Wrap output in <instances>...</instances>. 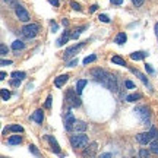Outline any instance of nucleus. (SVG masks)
Wrapping results in <instances>:
<instances>
[{
  "instance_id": "nucleus-17",
  "label": "nucleus",
  "mask_w": 158,
  "mask_h": 158,
  "mask_svg": "<svg viewBox=\"0 0 158 158\" xmlns=\"http://www.w3.org/2000/svg\"><path fill=\"white\" fill-rule=\"evenodd\" d=\"M126 41H127V35L124 34V32H118V34L116 35V38H114V43H116V44H118V45L124 44Z\"/></svg>"
},
{
  "instance_id": "nucleus-20",
  "label": "nucleus",
  "mask_w": 158,
  "mask_h": 158,
  "mask_svg": "<svg viewBox=\"0 0 158 158\" xmlns=\"http://www.w3.org/2000/svg\"><path fill=\"white\" fill-rule=\"evenodd\" d=\"M12 48H13L15 51L23 50V48H25V43H23V41H21V40H15V41L12 43Z\"/></svg>"
},
{
  "instance_id": "nucleus-23",
  "label": "nucleus",
  "mask_w": 158,
  "mask_h": 158,
  "mask_svg": "<svg viewBox=\"0 0 158 158\" xmlns=\"http://www.w3.org/2000/svg\"><path fill=\"white\" fill-rule=\"evenodd\" d=\"M141 94H138V92H135V94H130V95H127L124 100L127 102H135V101H138V100H141Z\"/></svg>"
},
{
  "instance_id": "nucleus-49",
  "label": "nucleus",
  "mask_w": 158,
  "mask_h": 158,
  "mask_svg": "<svg viewBox=\"0 0 158 158\" xmlns=\"http://www.w3.org/2000/svg\"><path fill=\"white\" fill-rule=\"evenodd\" d=\"M6 76H7V75H6V72H2V73H0V79H2V81H5Z\"/></svg>"
},
{
  "instance_id": "nucleus-2",
  "label": "nucleus",
  "mask_w": 158,
  "mask_h": 158,
  "mask_svg": "<svg viewBox=\"0 0 158 158\" xmlns=\"http://www.w3.org/2000/svg\"><path fill=\"white\" fill-rule=\"evenodd\" d=\"M91 75H92V78L95 79L97 82L102 84L104 86L108 85V81H110V76H111V73H108L107 70H104V69H101V68L92 69V70H91Z\"/></svg>"
},
{
  "instance_id": "nucleus-39",
  "label": "nucleus",
  "mask_w": 158,
  "mask_h": 158,
  "mask_svg": "<svg viewBox=\"0 0 158 158\" xmlns=\"http://www.w3.org/2000/svg\"><path fill=\"white\" fill-rule=\"evenodd\" d=\"M70 6H72V9H75V10H81V5H79V3H76V2H72V3H70Z\"/></svg>"
},
{
  "instance_id": "nucleus-47",
  "label": "nucleus",
  "mask_w": 158,
  "mask_h": 158,
  "mask_svg": "<svg viewBox=\"0 0 158 158\" xmlns=\"http://www.w3.org/2000/svg\"><path fill=\"white\" fill-rule=\"evenodd\" d=\"M110 2H111L113 5H122V3H123V0H110Z\"/></svg>"
},
{
  "instance_id": "nucleus-37",
  "label": "nucleus",
  "mask_w": 158,
  "mask_h": 158,
  "mask_svg": "<svg viewBox=\"0 0 158 158\" xmlns=\"http://www.w3.org/2000/svg\"><path fill=\"white\" fill-rule=\"evenodd\" d=\"M29 151H31V152L34 154V155H37V157H40V152H38V149H37V148L34 147V145H29Z\"/></svg>"
},
{
  "instance_id": "nucleus-51",
  "label": "nucleus",
  "mask_w": 158,
  "mask_h": 158,
  "mask_svg": "<svg viewBox=\"0 0 158 158\" xmlns=\"http://www.w3.org/2000/svg\"><path fill=\"white\" fill-rule=\"evenodd\" d=\"M155 35L158 37V23H155Z\"/></svg>"
},
{
  "instance_id": "nucleus-36",
  "label": "nucleus",
  "mask_w": 158,
  "mask_h": 158,
  "mask_svg": "<svg viewBox=\"0 0 158 158\" xmlns=\"http://www.w3.org/2000/svg\"><path fill=\"white\" fill-rule=\"evenodd\" d=\"M51 101H53V97L48 95V97H47V100H45V104H44L45 108H50L51 107Z\"/></svg>"
},
{
  "instance_id": "nucleus-44",
  "label": "nucleus",
  "mask_w": 158,
  "mask_h": 158,
  "mask_svg": "<svg viewBox=\"0 0 158 158\" xmlns=\"http://www.w3.org/2000/svg\"><path fill=\"white\" fill-rule=\"evenodd\" d=\"M78 64V59H75V60H72V62H69V68H73V66H76Z\"/></svg>"
},
{
  "instance_id": "nucleus-4",
  "label": "nucleus",
  "mask_w": 158,
  "mask_h": 158,
  "mask_svg": "<svg viewBox=\"0 0 158 158\" xmlns=\"http://www.w3.org/2000/svg\"><path fill=\"white\" fill-rule=\"evenodd\" d=\"M64 101L68 102L69 108L79 107V106H81V98H79V95L76 94V91H75V89H69L68 92H66Z\"/></svg>"
},
{
  "instance_id": "nucleus-9",
  "label": "nucleus",
  "mask_w": 158,
  "mask_h": 158,
  "mask_svg": "<svg viewBox=\"0 0 158 158\" xmlns=\"http://www.w3.org/2000/svg\"><path fill=\"white\" fill-rule=\"evenodd\" d=\"M135 139L141 145H148V143H151V142L154 141L152 136H151V133L149 132H143V133H138V135L135 136Z\"/></svg>"
},
{
  "instance_id": "nucleus-8",
  "label": "nucleus",
  "mask_w": 158,
  "mask_h": 158,
  "mask_svg": "<svg viewBox=\"0 0 158 158\" xmlns=\"http://www.w3.org/2000/svg\"><path fill=\"white\" fill-rule=\"evenodd\" d=\"M75 123H76V118H75L73 113L68 110V113H66V117H64V129L70 132V130L75 127Z\"/></svg>"
},
{
  "instance_id": "nucleus-53",
  "label": "nucleus",
  "mask_w": 158,
  "mask_h": 158,
  "mask_svg": "<svg viewBox=\"0 0 158 158\" xmlns=\"http://www.w3.org/2000/svg\"><path fill=\"white\" fill-rule=\"evenodd\" d=\"M5 2H6V0H5Z\"/></svg>"
},
{
  "instance_id": "nucleus-33",
  "label": "nucleus",
  "mask_w": 158,
  "mask_h": 158,
  "mask_svg": "<svg viewBox=\"0 0 158 158\" xmlns=\"http://www.w3.org/2000/svg\"><path fill=\"white\" fill-rule=\"evenodd\" d=\"M7 53H9V48H7L5 44L0 45V54H2V56H7Z\"/></svg>"
},
{
  "instance_id": "nucleus-38",
  "label": "nucleus",
  "mask_w": 158,
  "mask_h": 158,
  "mask_svg": "<svg viewBox=\"0 0 158 158\" xmlns=\"http://www.w3.org/2000/svg\"><path fill=\"white\" fill-rule=\"evenodd\" d=\"M143 2H145V0H132V3H133L136 7H141V6L143 5Z\"/></svg>"
},
{
  "instance_id": "nucleus-15",
  "label": "nucleus",
  "mask_w": 158,
  "mask_h": 158,
  "mask_svg": "<svg viewBox=\"0 0 158 158\" xmlns=\"http://www.w3.org/2000/svg\"><path fill=\"white\" fill-rule=\"evenodd\" d=\"M86 84H88V81H86V79H79L78 82H76V88H75V91H76V94H78V95L82 94V91H84V88L86 86Z\"/></svg>"
},
{
  "instance_id": "nucleus-14",
  "label": "nucleus",
  "mask_w": 158,
  "mask_h": 158,
  "mask_svg": "<svg viewBox=\"0 0 158 158\" xmlns=\"http://www.w3.org/2000/svg\"><path fill=\"white\" fill-rule=\"evenodd\" d=\"M31 118L34 120L35 123L41 124L43 123V120H44V113H43V110H37V111H34L32 116H31Z\"/></svg>"
},
{
  "instance_id": "nucleus-7",
  "label": "nucleus",
  "mask_w": 158,
  "mask_h": 158,
  "mask_svg": "<svg viewBox=\"0 0 158 158\" xmlns=\"http://www.w3.org/2000/svg\"><path fill=\"white\" fill-rule=\"evenodd\" d=\"M97 151H98V143L97 142H91L89 145L84 149L82 155H84V158H95Z\"/></svg>"
},
{
  "instance_id": "nucleus-45",
  "label": "nucleus",
  "mask_w": 158,
  "mask_h": 158,
  "mask_svg": "<svg viewBox=\"0 0 158 158\" xmlns=\"http://www.w3.org/2000/svg\"><path fill=\"white\" fill-rule=\"evenodd\" d=\"M10 84L13 85V86H18V85L21 84V81H18V79H13V81H10Z\"/></svg>"
},
{
  "instance_id": "nucleus-52",
  "label": "nucleus",
  "mask_w": 158,
  "mask_h": 158,
  "mask_svg": "<svg viewBox=\"0 0 158 158\" xmlns=\"http://www.w3.org/2000/svg\"><path fill=\"white\" fill-rule=\"evenodd\" d=\"M2 158H6V157H2Z\"/></svg>"
},
{
  "instance_id": "nucleus-18",
  "label": "nucleus",
  "mask_w": 158,
  "mask_h": 158,
  "mask_svg": "<svg viewBox=\"0 0 158 158\" xmlns=\"http://www.w3.org/2000/svg\"><path fill=\"white\" fill-rule=\"evenodd\" d=\"M145 57H147V53H145V51H133V53L130 54V59H132V60H136V62L145 59Z\"/></svg>"
},
{
  "instance_id": "nucleus-3",
  "label": "nucleus",
  "mask_w": 158,
  "mask_h": 158,
  "mask_svg": "<svg viewBox=\"0 0 158 158\" xmlns=\"http://www.w3.org/2000/svg\"><path fill=\"white\" fill-rule=\"evenodd\" d=\"M21 32H22V35L25 38H34L40 32V25L38 23H28V25L22 27Z\"/></svg>"
},
{
  "instance_id": "nucleus-1",
  "label": "nucleus",
  "mask_w": 158,
  "mask_h": 158,
  "mask_svg": "<svg viewBox=\"0 0 158 158\" xmlns=\"http://www.w3.org/2000/svg\"><path fill=\"white\" fill-rule=\"evenodd\" d=\"M88 136L85 135V133H75V135L70 136V145L75 148V149H85V148L88 147Z\"/></svg>"
},
{
  "instance_id": "nucleus-25",
  "label": "nucleus",
  "mask_w": 158,
  "mask_h": 158,
  "mask_svg": "<svg viewBox=\"0 0 158 158\" xmlns=\"http://www.w3.org/2000/svg\"><path fill=\"white\" fill-rule=\"evenodd\" d=\"M13 79H18V81H22L27 75H25V72H18V70H15V72H12V75H10Z\"/></svg>"
},
{
  "instance_id": "nucleus-32",
  "label": "nucleus",
  "mask_w": 158,
  "mask_h": 158,
  "mask_svg": "<svg viewBox=\"0 0 158 158\" xmlns=\"http://www.w3.org/2000/svg\"><path fill=\"white\" fill-rule=\"evenodd\" d=\"M149 152H151V151H148V149H141V151H139V157L141 158H149Z\"/></svg>"
},
{
  "instance_id": "nucleus-6",
  "label": "nucleus",
  "mask_w": 158,
  "mask_h": 158,
  "mask_svg": "<svg viewBox=\"0 0 158 158\" xmlns=\"http://www.w3.org/2000/svg\"><path fill=\"white\" fill-rule=\"evenodd\" d=\"M15 13H16L18 19L21 21V22H28L29 21V13L27 12V9L21 5H16L15 6Z\"/></svg>"
},
{
  "instance_id": "nucleus-28",
  "label": "nucleus",
  "mask_w": 158,
  "mask_h": 158,
  "mask_svg": "<svg viewBox=\"0 0 158 158\" xmlns=\"http://www.w3.org/2000/svg\"><path fill=\"white\" fill-rule=\"evenodd\" d=\"M149 151L152 154H157L158 155V142L157 141H152L151 143H149Z\"/></svg>"
},
{
  "instance_id": "nucleus-48",
  "label": "nucleus",
  "mask_w": 158,
  "mask_h": 158,
  "mask_svg": "<svg viewBox=\"0 0 158 158\" xmlns=\"http://www.w3.org/2000/svg\"><path fill=\"white\" fill-rule=\"evenodd\" d=\"M51 31H53V32H56L57 31V25L54 22H51Z\"/></svg>"
},
{
  "instance_id": "nucleus-50",
  "label": "nucleus",
  "mask_w": 158,
  "mask_h": 158,
  "mask_svg": "<svg viewBox=\"0 0 158 158\" xmlns=\"http://www.w3.org/2000/svg\"><path fill=\"white\" fill-rule=\"evenodd\" d=\"M62 23H63V25H64V27H68L69 21H68V19H66V18H64V19H63V21H62Z\"/></svg>"
},
{
  "instance_id": "nucleus-42",
  "label": "nucleus",
  "mask_w": 158,
  "mask_h": 158,
  "mask_svg": "<svg viewBox=\"0 0 158 158\" xmlns=\"http://www.w3.org/2000/svg\"><path fill=\"white\" fill-rule=\"evenodd\" d=\"M48 3H50V5H53L54 7H57V6L60 5V2H59V0H48Z\"/></svg>"
},
{
  "instance_id": "nucleus-27",
  "label": "nucleus",
  "mask_w": 158,
  "mask_h": 158,
  "mask_svg": "<svg viewBox=\"0 0 158 158\" xmlns=\"http://www.w3.org/2000/svg\"><path fill=\"white\" fill-rule=\"evenodd\" d=\"M10 98V91L6 89V88H2V100L3 101H7Z\"/></svg>"
},
{
  "instance_id": "nucleus-13",
  "label": "nucleus",
  "mask_w": 158,
  "mask_h": 158,
  "mask_svg": "<svg viewBox=\"0 0 158 158\" xmlns=\"http://www.w3.org/2000/svg\"><path fill=\"white\" fill-rule=\"evenodd\" d=\"M68 79H69V75H60V76H57L56 79H54V85H56L57 88H62L63 85L68 82Z\"/></svg>"
},
{
  "instance_id": "nucleus-35",
  "label": "nucleus",
  "mask_w": 158,
  "mask_h": 158,
  "mask_svg": "<svg viewBox=\"0 0 158 158\" xmlns=\"http://www.w3.org/2000/svg\"><path fill=\"white\" fill-rule=\"evenodd\" d=\"M98 19H100L101 22H104V23H108V22H110V18H108L107 15H100V16H98Z\"/></svg>"
},
{
  "instance_id": "nucleus-43",
  "label": "nucleus",
  "mask_w": 158,
  "mask_h": 158,
  "mask_svg": "<svg viewBox=\"0 0 158 158\" xmlns=\"http://www.w3.org/2000/svg\"><path fill=\"white\" fill-rule=\"evenodd\" d=\"M145 70H147L148 73H154V69L151 68V64H145Z\"/></svg>"
},
{
  "instance_id": "nucleus-22",
  "label": "nucleus",
  "mask_w": 158,
  "mask_h": 158,
  "mask_svg": "<svg viewBox=\"0 0 158 158\" xmlns=\"http://www.w3.org/2000/svg\"><path fill=\"white\" fill-rule=\"evenodd\" d=\"M21 142H22V138H21L19 135H16V136H10V138L7 139V143H9V145H19Z\"/></svg>"
},
{
  "instance_id": "nucleus-29",
  "label": "nucleus",
  "mask_w": 158,
  "mask_h": 158,
  "mask_svg": "<svg viewBox=\"0 0 158 158\" xmlns=\"http://www.w3.org/2000/svg\"><path fill=\"white\" fill-rule=\"evenodd\" d=\"M95 60H97V56H95V54H91V56L85 57L84 60H82V63H84V64H89V63L95 62Z\"/></svg>"
},
{
  "instance_id": "nucleus-5",
  "label": "nucleus",
  "mask_w": 158,
  "mask_h": 158,
  "mask_svg": "<svg viewBox=\"0 0 158 158\" xmlns=\"http://www.w3.org/2000/svg\"><path fill=\"white\" fill-rule=\"evenodd\" d=\"M135 114L139 117V120H141L143 124H148L149 123V117H151V111H149V108L147 107V106H141V107H136L135 110Z\"/></svg>"
},
{
  "instance_id": "nucleus-31",
  "label": "nucleus",
  "mask_w": 158,
  "mask_h": 158,
  "mask_svg": "<svg viewBox=\"0 0 158 158\" xmlns=\"http://www.w3.org/2000/svg\"><path fill=\"white\" fill-rule=\"evenodd\" d=\"M85 28H86V27H82V28H78V29H75L73 32H72V34H70V38H78L79 35L82 34V31H84Z\"/></svg>"
},
{
  "instance_id": "nucleus-46",
  "label": "nucleus",
  "mask_w": 158,
  "mask_h": 158,
  "mask_svg": "<svg viewBox=\"0 0 158 158\" xmlns=\"http://www.w3.org/2000/svg\"><path fill=\"white\" fill-rule=\"evenodd\" d=\"M97 9H98V5H92V6H91V9H89V13H92V12H95Z\"/></svg>"
},
{
  "instance_id": "nucleus-16",
  "label": "nucleus",
  "mask_w": 158,
  "mask_h": 158,
  "mask_svg": "<svg viewBox=\"0 0 158 158\" xmlns=\"http://www.w3.org/2000/svg\"><path fill=\"white\" fill-rule=\"evenodd\" d=\"M86 129H88V124L85 123V122L76 120V123H75V130H76V132H81V133H84Z\"/></svg>"
},
{
  "instance_id": "nucleus-11",
  "label": "nucleus",
  "mask_w": 158,
  "mask_h": 158,
  "mask_svg": "<svg viewBox=\"0 0 158 158\" xmlns=\"http://www.w3.org/2000/svg\"><path fill=\"white\" fill-rule=\"evenodd\" d=\"M45 138H47V141H48V143L51 145V149H53V151H54L56 154H59V155H62V154H60V145L57 143L56 138H54V136H51V135H47Z\"/></svg>"
},
{
  "instance_id": "nucleus-40",
  "label": "nucleus",
  "mask_w": 158,
  "mask_h": 158,
  "mask_svg": "<svg viewBox=\"0 0 158 158\" xmlns=\"http://www.w3.org/2000/svg\"><path fill=\"white\" fill-rule=\"evenodd\" d=\"M0 64H2V66H9V64H12V60H6V59H3V60L0 62Z\"/></svg>"
},
{
  "instance_id": "nucleus-34",
  "label": "nucleus",
  "mask_w": 158,
  "mask_h": 158,
  "mask_svg": "<svg viewBox=\"0 0 158 158\" xmlns=\"http://www.w3.org/2000/svg\"><path fill=\"white\" fill-rule=\"evenodd\" d=\"M124 86H126L127 89H133V88H135V84H133L132 81H124Z\"/></svg>"
},
{
  "instance_id": "nucleus-24",
  "label": "nucleus",
  "mask_w": 158,
  "mask_h": 158,
  "mask_svg": "<svg viewBox=\"0 0 158 158\" xmlns=\"http://www.w3.org/2000/svg\"><path fill=\"white\" fill-rule=\"evenodd\" d=\"M6 130H9V132H16V133H22L23 127L22 126H19V124H12V126H9Z\"/></svg>"
},
{
  "instance_id": "nucleus-12",
  "label": "nucleus",
  "mask_w": 158,
  "mask_h": 158,
  "mask_svg": "<svg viewBox=\"0 0 158 158\" xmlns=\"http://www.w3.org/2000/svg\"><path fill=\"white\" fill-rule=\"evenodd\" d=\"M107 88L111 92H117L118 91V84H117V78L114 76V75H111L110 76V81H108V85H107Z\"/></svg>"
},
{
  "instance_id": "nucleus-19",
  "label": "nucleus",
  "mask_w": 158,
  "mask_h": 158,
  "mask_svg": "<svg viewBox=\"0 0 158 158\" xmlns=\"http://www.w3.org/2000/svg\"><path fill=\"white\" fill-rule=\"evenodd\" d=\"M69 38H70V34H69V31L66 29V31L63 32V37H62V38L57 40V47H62V45H64V43H68Z\"/></svg>"
},
{
  "instance_id": "nucleus-30",
  "label": "nucleus",
  "mask_w": 158,
  "mask_h": 158,
  "mask_svg": "<svg viewBox=\"0 0 158 158\" xmlns=\"http://www.w3.org/2000/svg\"><path fill=\"white\" fill-rule=\"evenodd\" d=\"M148 132L151 133V136H152L154 141H157V138H158V129H157V127H155V126H151Z\"/></svg>"
},
{
  "instance_id": "nucleus-21",
  "label": "nucleus",
  "mask_w": 158,
  "mask_h": 158,
  "mask_svg": "<svg viewBox=\"0 0 158 158\" xmlns=\"http://www.w3.org/2000/svg\"><path fill=\"white\" fill-rule=\"evenodd\" d=\"M130 70H132V72H133V73H135L138 78L141 79V81H142V82H143L145 85H147V86H149V82H148V79H147V76H145V75L141 73V72H139L138 69H130Z\"/></svg>"
},
{
  "instance_id": "nucleus-41",
  "label": "nucleus",
  "mask_w": 158,
  "mask_h": 158,
  "mask_svg": "<svg viewBox=\"0 0 158 158\" xmlns=\"http://www.w3.org/2000/svg\"><path fill=\"white\" fill-rule=\"evenodd\" d=\"M97 158H111V154H110V152H104V154H101V155H98Z\"/></svg>"
},
{
  "instance_id": "nucleus-26",
  "label": "nucleus",
  "mask_w": 158,
  "mask_h": 158,
  "mask_svg": "<svg viewBox=\"0 0 158 158\" xmlns=\"http://www.w3.org/2000/svg\"><path fill=\"white\" fill-rule=\"evenodd\" d=\"M111 62L116 63V64H118V66H126V62H124L122 57H118V56H113V57H111Z\"/></svg>"
},
{
  "instance_id": "nucleus-10",
  "label": "nucleus",
  "mask_w": 158,
  "mask_h": 158,
  "mask_svg": "<svg viewBox=\"0 0 158 158\" xmlns=\"http://www.w3.org/2000/svg\"><path fill=\"white\" fill-rule=\"evenodd\" d=\"M85 43H81L79 45H73V47H69V48H66V51H64V59H70V57L76 56L79 51H81V48L84 47Z\"/></svg>"
}]
</instances>
